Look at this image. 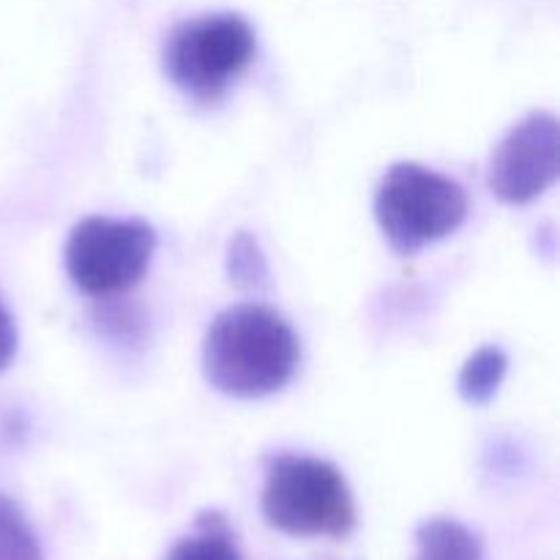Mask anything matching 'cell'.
Segmentation results:
<instances>
[{
    "label": "cell",
    "instance_id": "cell-1",
    "mask_svg": "<svg viewBox=\"0 0 560 560\" xmlns=\"http://www.w3.org/2000/svg\"><path fill=\"white\" fill-rule=\"evenodd\" d=\"M299 364V337L271 306H228L202 339V375L224 397H271L293 381Z\"/></svg>",
    "mask_w": 560,
    "mask_h": 560
},
{
    "label": "cell",
    "instance_id": "cell-2",
    "mask_svg": "<svg viewBox=\"0 0 560 560\" xmlns=\"http://www.w3.org/2000/svg\"><path fill=\"white\" fill-rule=\"evenodd\" d=\"M260 509L273 530L299 539H345L355 528V501L342 470L306 454L268 463Z\"/></svg>",
    "mask_w": 560,
    "mask_h": 560
},
{
    "label": "cell",
    "instance_id": "cell-3",
    "mask_svg": "<svg viewBox=\"0 0 560 560\" xmlns=\"http://www.w3.org/2000/svg\"><path fill=\"white\" fill-rule=\"evenodd\" d=\"M468 195L457 180L419 162H397L375 191V219L397 255H419L468 219Z\"/></svg>",
    "mask_w": 560,
    "mask_h": 560
},
{
    "label": "cell",
    "instance_id": "cell-4",
    "mask_svg": "<svg viewBox=\"0 0 560 560\" xmlns=\"http://www.w3.org/2000/svg\"><path fill=\"white\" fill-rule=\"evenodd\" d=\"M257 55L255 27L241 14H202L170 31L164 74L197 102H213Z\"/></svg>",
    "mask_w": 560,
    "mask_h": 560
},
{
    "label": "cell",
    "instance_id": "cell-5",
    "mask_svg": "<svg viewBox=\"0 0 560 560\" xmlns=\"http://www.w3.org/2000/svg\"><path fill=\"white\" fill-rule=\"evenodd\" d=\"M156 233L140 219L88 217L71 228L63 262L71 284L85 295H115L148 273Z\"/></svg>",
    "mask_w": 560,
    "mask_h": 560
},
{
    "label": "cell",
    "instance_id": "cell-6",
    "mask_svg": "<svg viewBox=\"0 0 560 560\" xmlns=\"http://www.w3.org/2000/svg\"><path fill=\"white\" fill-rule=\"evenodd\" d=\"M560 175V124L534 113L503 135L487 164V186L506 206L539 200Z\"/></svg>",
    "mask_w": 560,
    "mask_h": 560
},
{
    "label": "cell",
    "instance_id": "cell-7",
    "mask_svg": "<svg viewBox=\"0 0 560 560\" xmlns=\"http://www.w3.org/2000/svg\"><path fill=\"white\" fill-rule=\"evenodd\" d=\"M413 560H485V545L457 520L432 517L416 530Z\"/></svg>",
    "mask_w": 560,
    "mask_h": 560
},
{
    "label": "cell",
    "instance_id": "cell-8",
    "mask_svg": "<svg viewBox=\"0 0 560 560\" xmlns=\"http://www.w3.org/2000/svg\"><path fill=\"white\" fill-rule=\"evenodd\" d=\"M509 372V359L498 345H485L463 364L457 377L459 397L468 405H487L501 388Z\"/></svg>",
    "mask_w": 560,
    "mask_h": 560
},
{
    "label": "cell",
    "instance_id": "cell-9",
    "mask_svg": "<svg viewBox=\"0 0 560 560\" xmlns=\"http://www.w3.org/2000/svg\"><path fill=\"white\" fill-rule=\"evenodd\" d=\"M167 560H244L235 536L219 512L197 517V534L186 536L170 550Z\"/></svg>",
    "mask_w": 560,
    "mask_h": 560
},
{
    "label": "cell",
    "instance_id": "cell-10",
    "mask_svg": "<svg viewBox=\"0 0 560 560\" xmlns=\"http://www.w3.org/2000/svg\"><path fill=\"white\" fill-rule=\"evenodd\" d=\"M0 560H44L31 523L3 492H0Z\"/></svg>",
    "mask_w": 560,
    "mask_h": 560
},
{
    "label": "cell",
    "instance_id": "cell-11",
    "mask_svg": "<svg viewBox=\"0 0 560 560\" xmlns=\"http://www.w3.org/2000/svg\"><path fill=\"white\" fill-rule=\"evenodd\" d=\"M224 266H228V277L235 288H260L268 279L266 252H262L260 241L252 233H246V230H241V233L230 238Z\"/></svg>",
    "mask_w": 560,
    "mask_h": 560
},
{
    "label": "cell",
    "instance_id": "cell-12",
    "mask_svg": "<svg viewBox=\"0 0 560 560\" xmlns=\"http://www.w3.org/2000/svg\"><path fill=\"white\" fill-rule=\"evenodd\" d=\"M16 342H20V337H16V323L11 317V312L5 310L3 299H0V372L9 370L11 361H14Z\"/></svg>",
    "mask_w": 560,
    "mask_h": 560
}]
</instances>
